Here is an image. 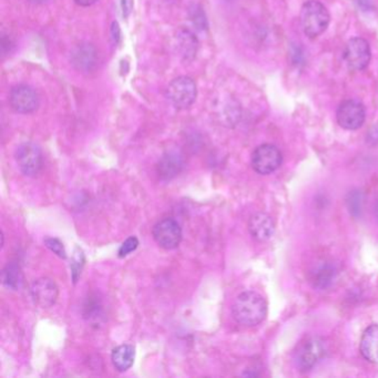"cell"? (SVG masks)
<instances>
[{
    "instance_id": "ba28073f",
    "label": "cell",
    "mask_w": 378,
    "mask_h": 378,
    "mask_svg": "<svg viewBox=\"0 0 378 378\" xmlns=\"http://www.w3.org/2000/svg\"><path fill=\"white\" fill-rule=\"evenodd\" d=\"M366 112L364 106L356 100L342 102L336 112L338 125L346 130L360 129L365 122Z\"/></svg>"
},
{
    "instance_id": "5bb4252c",
    "label": "cell",
    "mask_w": 378,
    "mask_h": 378,
    "mask_svg": "<svg viewBox=\"0 0 378 378\" xmlns=\"http://www.w3.org/2000/svg\"><path fill=\"white\" fill-rule=\"evenodd\" d=\"M183 169V159L178 152L165 153L158 163L157 171L160 178L168 181L178 176Z\"/></svg>"
},
{
    "instance_id": "6da1fadb",
    "label": "cell",
    "mask_w": 378,
    "mask_h": 378,
    "mask_svg": "<svg viewBox=\"0 0 378 378\" xmlns=\"http://www.w3.org/2000/svg\"><path fill=\"white\" fill-rule=\"evenodd\" d=\"M232 314L239 324L253 328L265 320L267 314V304L263 296L248 290L235 298Z\"/></svg>"
},
{
    "instance_id": "2e32d148",
    "label": "cell",
    "mask_w": 378,
    "mask_h": 378,
    "mask_svg": "<svg viewBox=\"0 0 378 378\" xmlns=\"http://www.w3.org/2000/svg\"><path fill=\"white\" fill-rule=\"evenodd\" d=\"M134 358H136V349L129 344L120 345L112 351V364H113V368L120 373L127 372L134 365Z\"/></svg>"
},
{
    "instance_id": "9a60e30c",
    "label": "cell",
    "mask_w": 378,
    "mask_h": 378,
    "mask_svg": "<svg viewBox=\"0 0 378 378\" xmlns=\"http://www.w3.org/2000/svg\"><path fill=\"white\" fill-rule=\"evenodd\" d=\"M360 351L365 360L378 363V325H370L360 338Z\"/></svg>"
},
{
    "instance_id": "7402d4cb",
    "label": "cell",
    "mask_w": 378,
    "mask_h": 378,
    "mask_svg": "<svg viewBox=\"0 0 378 378\" xmlns=\"http://www.w3.org/2000/svg\"><path fill=\"white\" fill-rule=\"evenodd\" d=\"M139 240L136 237H130L121 244L120 248L118 251V256L120 258L128 256L138 248Z\"/></svg>"
},
{
    "instance_id": "277c9868",
    "label": "cell",
    "mask_w": 378,
    "mask_h": 378,
    "mask_svg": "<svg viewBox=\"0 0 378 378\" xmlns=\"http://www.w3.org/2000/svg\"><path fill=\"white\" fill-rule=\"evenodd\" d=\"M197 90L195 81L189 77H178L171 81L165 96L176 109H188L195 104Z\"/></svg>"
},
{
    "instance_id": "5b68a950",
    "label": "cell",
    "mask_w": 378,
    "mask_h": 378,
    "mask_svg": "<svg viewBox=\"0 0 378 378\" xmlns=\"http://www.w3.org/2000/svg\"><path fill=\"white\" fill-rule=\"evenodd\" d=\"M15 159L19 170L26 176H36L43 168V152L34 142L20 144L17 148Z\"/></svg>"
},
{
    "instance_id": "ffe728a7",
    "label": "cell",
    "mask_w": 378,
    "mask_h": 378,
    "mask_svg": "<svg viewBox=\"0 0 378 378\" xmlns=\"http://www.w3.org/2000/svg\"><path fill=\"white\" fill-rule=\"evenodd\" d=\"M85 258L83 251L80 248H76L74 251V255L71 258V276L74 283L78 282V279L80 277L81 271H83V267H85Z\"/></svg>"
},
{
    "instance_id": "8992f818",
    "label": "cell",
    "mask_w": 378,
    "mask_h": 378,
    "mask_svg": "<svg viewBox=\"0 0 378 378\" xmlns=\"http://www.w3.org/2000/svg\"><path fill=\"white\" fill-rule=\"evenodd\" d=\"M280 149L273 144H262L254 150L251 163L256 174L267 176L276 171L282 164Z\"/></svg>"
},
{
    "instance_id": "4fadbf2b",
    "label": "cell",
    "mask_w": 378,
    "mask_h": 378,
    "mask_svg": "<svg viewBox=\"0 0 378 378\" xmlns=\"http://www.w3.org/2000/svg\"><path fill=\"white\" fill-rule=\"evenodd\" d=\"M72 64L78 70L89 72L96 67L97 51L90 43L78 45L71 54Z\"/></svg>"
},
{
    "instance_id": "d4e9b609",
    "label": "cell",
    "mask_w": 378,
    "mask_h": 378,
    "mask_svg": "<svg viewBox=\"0 0 378 378\" xmlns=\"http://www.w3.org/2000/svg\"><path fill=\"white\" fill-rule=\"evenodd\" d=\"M76 4L83 7H88V6L94 5L98 0H75Z\"/></svg>"
},
{
    "instance_id": "30bf717a",
    "label": "cell",
    "mask_w": 378,
    "mask_h": 378,
    "mask_svg": "<svg viewBox=\"0 0 378 378\" xmlns=\"http://www.w3.org/2000/svg\"><path fill=\"white\" fill-rule=\"evenodd\" d=\"M9 104L18 113H31L39 107V98L36 91L28 85H19L11 89Z\"/></svg>"
},
{
    "instance_id": "7c38bea8",
    "label": "cell",
    "mask_w": 378,
    "mask_h": 378,
    "mask_svg": "<svg viewBox=\"0 0 378 378\" xmlns=\"http://www.w3.org/2000/svg\"><path fill=\"white\" fill-rule=\"evenodd\" d=\"M248 232L253 239L260 242L267 241L273 237L275 224L273 218L265 214H256L248 221Z\"/></svg>"
},
{
    "instance_id": "cb8c5ba5",
    "label": "cell",
    "mask_w": 378,
    "mask_h": 378,
    "mask_svg": "<svg viewBox=\"0 0 378 378\" xmlns=\"http://www.w3.org/2000/svg\"><path fill=\"white\" fill-rule=\"evenodd\" d=\"M111 36L115 43H118L120 41V29H119V24H118L117 22H113V24H112Z\"/></svg>"
},
{
    "instance_id": "d6986e66",
    "label": "cell",
    "mask_w": 378,
    "mask_h": 378,
    "mask_svg": "<svg viewBox=\"0 0 378 378\" xmlns=\"http://www.w3.org/2000/svg\"><path fill=\"white\" fill-rule=\"evenodd\" d=\"M334 275H335V271H334L333 267H330V265L321 267L315 272L314 279H313L315 286L321 288H326L333 281Z\"/></svg>"
},
{
    "instance_id": "e0dca14e",
    "label": "cell",
    "mask_w": 378,
    "mask_h": 378,
    "mask_svg": "<svg viewBox=\"0 0 378 378\" xmlns=\"http://www.w3.org/2000/svg\"><path fill=\"white\" fill-rule=\"evenodd\" d=\"M1 282L9 290H17L22 288L24 275L22 269L15 262L7 264L1 272Z\"/></svg>"
},
{
    "instance_id": "8fae6325",
    "label": "cell",
    "mask_w": 378,
    "mask_h": 378,
    "mask_svg": "<svg viewBox=\"0 0 378 378\" xmlns=\"http://www.w3.org/2000/svg\"><path fill=\"white\" fill-rule=\"evenodd\" d=\"M32 301L43 309L55 305L59 295L58 286L49 277H41L32 283L30 288Z\"/></svg>"
},
{
    "instance_id": "44dd1931",
    "label": "cell",
    "mask_w": 378,
    "mask_h": 378,
    "mask_svg": "<svg viewBox=\"0 0 378 378\" xmlns=\"http://www.w3.org/2000/svg\"><path fill=\"white\" fill-rule=\"evenodd\" d=\"M45 244L51 252H54L57 256L60 258H67V252L64 250V243L55 237H47L45 240Z\"/></svg>"
},
{
    "instance_id": "3957f363",
    "label": "cell",
    "mask_w": 378,
    "mask_h": 378,
    "mask_svg": "<svg viewBox=\"0 0 378 378\" xmlns=\"http://www.w3.org/2000/svg\"><path fill=\"white\" fill-rule=\"evenodd\" d=\"M326 345L318 337L307 338L300 344L294 354L296 368L302 372H307L316 366L326 355Z\"/></svg>"
},
{
    "instance_id": "484cf974",
    "label": "cell",
    "mask_w": 378,
    "mask_h": 378,
    "mask_svg": "<svg viewBox=\"0 0 378 378\" xmlns=\"http://www.w3.org/2000/svg\"><path fill=\"white\" fill-rule=\"evenodd\" d=\"M30 3L34 4H41L45 3V1H47V0H29Z\"/></svg>"
},
{
    "instance_id": "52a82bcc",
    "label": "cell",
    "mask_w": 378,
    "mask_h": 378,
    "mask_svg": "<svg viewBox=\"0 0 378 378\" xmlns=\"http://www.w3.org/2000/svg\"><path fill=\"white\" fill-rule=\"evenodd\" d=\"M152 235L159 246L164 250H174L182 241V229L174 218H163L152 229Z\"/></svg>"
},
{
    "instance_id": "7a4b0ae2",
    "label": "cell",
    "mask_w": 378,
    "mask_h": 378,
    "mask_svg": "<svg viewBox=\"0 0 378 378\" xmlns=\"http://www.w3.org/2000/svg\"><path fill=\"white\" fill-rule=\"evenodd\" d=\"M330 19L328 9L317 0H309L302 7V28L304 34L311 39L318 37L328 29Z\"/></svg>"
},
{
    "instance_id": "603a6c76",
    "label": "cell",
    "mask_w": 378,
    "mask_h": 378,
    "mask_svg": "<svg viewBox=\"0 0 378 378\" xmlns=\"http://www.w3.org/2000/svg\"><path fill=\"white\" fill-rule=\"evenodd\" d=\"M121 8H122L123 17L127 18L134 8V0H121Z\"/></svg>"
},
{
    "instance_id": "ac0fdd59",
    "label": "cell",
    "mask_w": 378,
    "mask_h": 378,
    "mask_svg": "<svg viewBox=\"0 0 378 378\" xmlns=\"http://www.w3.org/2000/svg\"><path fill=\"white\" fill-rule=\"evenodd\" d=\"M178 47L181 56L187 60L193 58L197 54V41L189 30H181L178 34Z\"/></svg>"
},
{
    "instance_id": "9c48e42d",
    "label": "cell",
    "mask_w": 378,
    "mask_h": 378,
    "mask_svg": "<svg viewBox=\"0 0 378 378\" xmlns=\"http://www.w3.org/2000/svg\"><path fill=\"white\" fill-rule=\"evenodd\" d=\"M370 47L363 38H353L347 43L344 50V59L347 66L353 70H363L370 62Z\"/></svg>"
}]
</instances>
